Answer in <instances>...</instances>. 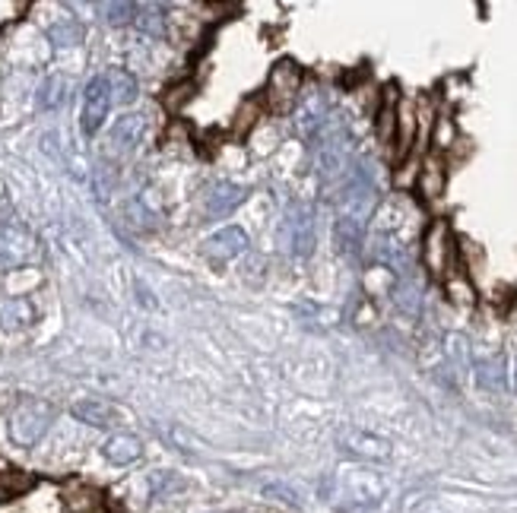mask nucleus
Segmentation results:
<instances>
[{
    "label": "nucleus",
    "instance_id": "obj_1",
    "mask_svg": "<svg viewBox=\"0 0 517 513\" xmlns=\"http://www.w3.org/2000/svg\"><path fill=\"white\" fill-rule=\"evenodd\" d=\"M55 422V405L45 399H19L6 418V431L16 447H36Z\"/></svg>",
    "mask_w": 517,
    "mask_h": 513
},
{
    "label": "nucleus",
    "instance_id": "obj_2",
    "mask_svg": "<svg viewBox=\"0 0 517 513\" xmlns=\"http://www.w3.org/2000/svg\"><path fill=\"white\" fill-rule=\"evenodd\" d=\"M353 162V143L343 128H327L315 149V171L321 181H340L346 178Z\"/></svg>",
    "mask_w": 517,
    "mask_h": 513
},
{
    "label": "nucleus",
    "instance_id": "obj_3",
    "mask_svg": "<svg viewBox=\"0 0 517 513\" xmlns=\"http://www.w3.org/2000/svg\"><path fill=\"white\" fill-rule=\"evenodd\" d=\"M330 498L343 501L346 508H371V504H377L384 498V482L375 472L349 469L330 478Z\"/></svg>",
    "mask_w": 517,
    "mask_h": 513
},
{
    "label": "nucleus",
    "instance_id": "obj_4",
    "mask_svg": "<svg viewBox=\"0 0 517 513\" xmlns=\"http://www.w3.org/2000/svg\"><path fill=\"white\" fill-rule=\"evenodd\" d=\"M280 241L283 251L293 257H308L315 251V212H311V206L305 203L289 206L280 229Z\"/></svg>",
    "mask_w": 517,
    "mask_h": 513
},
{
    "label": "nucleus",
    "instance_id": "obj_5",
    "mask_svg": "<svg viewBox=\"0 0 517 513\" xmlns=\"http://www.w3.org/2000/svg\"><path fill=\"white\" fill-rule=\"evenodd\" d=\"M36 254H38L36 235H32L23 222H16V219L0 222V266H4V270L26 266Z\"/></svg>",
    "mask_w": 517,
    "mask_h": 513
},
{
    "label": "nucleus",
    "instance_id": "obj_6",
    "mask_svg": "<svg viewBox=\"0 0 517 513\" xmlns=\"http://www.w3.org/2000/svg\"><path fill=\"white\" fill-rule=\"evenodd\" d=\"M450 260H454V235L444 219H435L422 235V263L435 279H444L450 272Z\"/></svg>",
    "mask_w": 517,
    "mask_h": 513
},
{
    "label": "nucleus",
    "instance_id": "obj_7",
    "mask_svg": "<svg viewBox=\"0 0 517 513\" xmlns=\"http://www.w3.org/2000/svg\"><path fill=\"white\" fill-rule=\"evenodd\" d=\"M302 89V67L295 61H280L267 77V102L274 111H286L295 105Z\"/></svg>",
    "mask_w": 517,
    "mask_h": 513
},
{
    "label": "nucleus",
    "instance_id": "obj_8",
    "mask_svg": "<svg viewBox=\"0 0 517 513\" xmlns=\"http://www.w3.org/2000/svg\"><path fill=\"white\" fill-rule=\"evenodd\" d=\"M109 108H111L109 83H105V77H92L83 89V118H79V128H83L86 137L102 130L105 118H109Z\"/></svg>",
    "mask_w": 517,
    "mask_h": 513
},
{
    "label": "nucleus",
    "instance_id": "obj_9",
    "mask_svg": "<svg viewBox=\"0 0 517 513\" xmlns=\"http://www.w3.org/2000/svg\"><path fill=\"white\" fill-rule=\"evenodd\" d=\"M340 450L349 453L356 459H366V463H388L390 459V444L384 437L371 435V431H362V428H343L340 431Z\"/></svg>",
    "mask_w": 517,
    "mask_h": 513
},
{
    "label": "nucleus",
    "instance_id": "obj_10",
    "mask_svg": "<svg viewBox=\"0 0 517 513\" xmlns=\"http://www.w3.org/2000/svg\"><path fill=\"white\" fill-rule=\"evenodd\" d=\"M251 248V238L244 229H238V225H229V229H220L213 231V235L203 241V254L210 260H216V263H225V260H235L242 254H248Z\"/></svg>",
    "mask_w": 517,
    "mask_h": 513
},
{
    "label": "nucleus",
    "instance_id": "obj_11",
    "mask_svg": "<svg viewBox=\"0 0 517 513\" xmlns=\"http://www.w3.org/2000/svg\"><path fill=\"white\" fill-rule=\"evenodd\" d=\"M371 257L381 266H388V270H394L397 276H407V272L413 270L409 244L403 241L400 235H381V231H377L375 241H371Z\"/></svg>",
    "mask_w": 517,
    "mask_h": 513
},
{
    "label": "nucleus",
    "instance_id": "obj_12",
    "mask_svg": "<svg viewBox=\"0 0 517 513\" xmlns=\"http://www.w3.org/2000/svg\"><path fill=\"white\" fill-rule=\"evenodd\" d=\"M244 197H248V190H244L242 184L213 181L203 190V212H207V219H222L229 216V212H235L238 206L244 203Z\"/></svg>",
    "mask_w": 517,
    "mask_h": 513
},
{
    "label": "nucleus",
    "instance_id": "obj_13",
    "mask_svg": "<svg viewBox=\"0 0 517 513\" xmlns=\"http://www.w3.org/2000/svg\"><path fill=\"white\" fill-rule=\"evenodd\" d=\"M293 124L298 137H315V133H321V128L327 124V102H324L321 92H315V96L302 98V102L295 105Z\"/></svg>",
    "mask_w": 517,
    "mask_h": 513
},
{
    "label": "nucleus",
    "instance_id": "obj_14",
    "mask_svg": "<svg viewBox=\"0 0 517 513\" xmlns=\"http://www.w3.org/2000/svg\"><path fill=\"white\" fill-rule=\"evenodd\" d=\"M143 133H147V118L143 115H124L115 121V128L109 133V143L115 152H134L143 143Z\"/></svg>",
    "mask_w": 517,
    "mask_h": 513
},
{
    "label": "nucleus",
    "instance_id": "obj_15",
    "mask_svg": "<svg viewBox=\"0 0 517 513\" xmlns=\"http://www.w3.org/2000/svg\"><path fill=\"white\" fill-rule=\"evenodd\" d=\"M36 317H38L36 304L26 295H13L0 302V326L4 330H26V326L36 323Z\"/></svg>",
    "mask_w": 517,
    "mask_h": 513
},
{
    "label": "nucleus",
    "instance_id": "obj_16",
    "mask_svg": "<svg viewBox=\"0 0 517 513\" xmlns=\"http://www.w3.org/2000/svg\"><path fill=\"white\" fill-rule=\"evenodd\" d=\"M102 457L115 466H130L143 457V444L140 437L134 435H111L109 441L102 444Z\"/></svg>",
    "mask_w": 517,
    "mask_h": 513
},
{
    "label": "nucleus",
    "instance_id": "obj_17",
    "mask_svg": "<svg viewBox=\"0 0 517 513\" xmlns=\"http://www.w3.org/2000/svg\"><path fill=\"white\" fill-rule=\"evenodd\" d=\"M394 304L407 317H419V311H422V282H419V276H416L413 270H409L407 276H400V282H397Z\"/></svg>",
    "mask_w": 517,
    "mask_h": 513
},
{
    "label": "nucleus",
    "instance_id": "obj_18",
    "mask_svg": "<svg viewBox=\"0 0 517 513\" xmlns=\"http://www.w3.org/2000/svg\"><path fill=\"white\" fill-rule=\"evenodd\" d=\"M74 418L83 425H92V428H109V425H115V409H111L109 403H102V399H79L74 403Z\"/></svg>",
    "mask_w": 517,
    "mask_h": 513
},
{
    "label": "nucleus",
    "instance_id": "obj_19",
    "mask_svg": "<svg viewBox=\"0 0 517 513\" xmlns=\"http://www.w3.org/2000/svg\"><path fill=\"white\" fill-rule=\"evenodd\" d=\"M444 184H448L444 162L439 156H429L426 162H422V171H419V193L426 200H439L444 193Z\"/></svg>",
    "mask_w": 517,
    "mask_h": 513
},
{
    "label": "nucleus",
    "instance_id": "obj_20",
    "mask_svg": "<svg viewBox=\"0 0 517 513\" xmlns=\"http://www.w3.org/2000/svg\"><path fill=\"white\" fill-rule=\"evenodd\" d=\"M105 83H109L111 102H118V105H130V102L137 98V92H140V86H137L134 73L121 70V67H115V70L105 73Z\"/></svg>",
    "mask_w": 517,
    "mask_h": 513
},
{
    "label": "nucleus",
    "instance_id": "obj_21",
    "mask_svg": "<svg viewBox=\"0 0 517 513\" xmlns=\"http://www.w3.org/2000/svg\"><path fill=\"white\" fill-rule=\"evenodd\" d=\"M476 381H480L482 390H489V393H501V390H505V386H508L505 362H501L499 355L482 358V362L476 364Z\"/></svg>",
    "mask_w": 517,
    "mask_h": 513
},
{
    "label": "nucleus",
    "instance_id": "obj_22",
    "mask_svg": "<svg viewBox=\"0 0 517 513\" xmlns=\"http://www.w3.org/2000/svg\"><path fill=\"white\" fill-rule=\"evenodd\" d=\"M137 26H140L147 36H156V38H162L165 32H169V16H165V6H159V4H137V19H134Z\"/></svg>",
    "mask_w": 517,
    "mask_h": 513
},
{
    "label": "nucleus",
    "instance_id": "obj_23",
    "mask_svg": "<svg viewBox=\"0 0 517 513\" xmlns=\"http://www.w3.org/2000/svg\"><path fill=\"white\" fill-rule=\"evenodd\" d=\"M64 504H67L70 513H96L102 508V498H98V491L86 488V485H77V488H70L67 495H64Z\"/></svg>",
    "mask_w": 517,
    "mask_h": 513
},
{
    "label": "nucleus",
    "instance_id": "obj_24",
    "mask_svg": "<svg viewBox=\"0 0 517 513\" xmlns=\"http://www.w3.org/2000/svg\"><path fill=\"white\" fill-rule=\"evenodd\" d=\"M394 133H397V92L394 86H390L381 102V111H377V137H381L384 143H390Z\"/></svg>",
    "mask_w": 517,
    "mask_h": 513
},
{
    "label": "nucleus",
    "instance_id": "obj_25",
    "mask_svg": "<svg viewBox=\"0 0 517 513\" xmlns=\"http://www.w3.org/2000/svg\"><path fill=\"white\" fill-rule=\"evenodd\" d=\"M48 38L55 42V48H74V45L83 42V26L77 19H61L48 29Z\"/></svg>",
    "mask_w": 517,
    "mask_h": 513
},
{
    "label": "nucleus",
    "instance_id": "obj_26",
    "mask_svg": "<svg viewBox=\"0 0 517 513\" xmlns=\"http://www.w3.org/2000/svg\"><path fill=\"white\" fill-rule=\"evenodd\" d=\"M64 98H67V79L64 77H48L42 83V92H38V105H42L45 111L51 108H61Z\"/></svg>",
    "mask_w": 517,
    "mask_h": 513
},
{
    "label": "nucleus",
    "instance_id": "obj_27",
    "mask_svg": "<svg viewBox=\"0 0 517 513\" xmlns=\"http://www.w3.org/2000/svg\"><path fill=\"white\" fill-rule=\"evenodd\" d=\"M444 355H448V362L454 364V368L467 371L470 364H473V355H470V343L460 336V333H450L448 339H444Z\"/></svg>",
    "mask_w": 517,
    "mask_h": 513
},
{
    "label": "nucleus",
    "instance_id": "obj_28",
    "mask_svg": "<svg viewBox=\"0 0 517 513\" xmlns=\"http://www.w3.org/2000/svg\"><path fill=\"white\" fill-rule=\"evenodd\" d=\"M194 92H197L194 79H181V83H175L169 92H165V96H162V105L171 111V115H178V111H181L184 105H188L191 98H194Z\"/></svg>",
    "mask_w": 517,
    "mask_h": 513
},
{
    "label": "nucleus",
    "instance_id": "obj_29",
    "mask_svg": "<svg viewBox=\"0 0 517 513\" xmlns=\"http://www.w3.org/2000/svg\"><path fill=\"white\" fill-rule=\"evenodd\" d=\"M264 498H270V501H280L283 508H302V495L293 488V485H286V482H270V485H264Z\"/></svg>",
    "mask_w": 517,
    "mask_h": 513
},
{
    "label": "nucleus",
    "instance_id": "obj_30",
    "mask_svg": "<svg viewBox=\"0 0 517 513\" xmlns=\"http://www.w3.org/2000/svg\"><path fill=\"white\" fill-rule=\"evenodd\" d=\"M32 488L29 476H19V472H0V501H10V498L23 495Z\"/></svg>",
    "mask_w": 517,
    "mask_h": 513
},
{
    "label": "nucleus",
    "instance_id": "obj_31",
    "mask_svg": "<svg viewBox=\"0 0 517 513\" xmlns=\"http://www.w3.org/2000/svg\"><path fill=\"white\" fill-rule=\"evenodd\" d=\"M98 13H105L111 26H130L137 19V4H98Z\"/></svg>",
    "mask_w": 517,
    "mask_h": 513
},
{
    "label": "nucleus",
    "instance_id": "obj_32",
    "mask_svg": "<svg viewBox=\"0 0 517 513\" xmlns=\"http://www.w3.org/2000/svg\"><path fill=\"white\" fill-rule=\"evenodd\" d=\"M150 488L156 491L159 498H165V495H175V491H181L184 482L175 476V472H152V476H150Z\"/></svg>",
    "mask_w": 517,
    "mask_h": 513
},
{
    "label": "nucleus",
    "instance_id": "obj_33",
    "mask_svg": "<svg viewBox=\"0 0 517 513\" xmlns=\"http://www.w3.org/2000/svg\"><path fill=\"white\" fill-rule=\"evenodd\" d=\"M257 118H261V102H254V98H251V102H244L242 108H238V115H235V133H238V137L254 128Z\"/></svg>",
    "mask_w": 517,
    "mask_h": 513
},
{
    "label": "nucleus",
    "instance_id": "obj_34",
    "mask_svg": "<svg viewBox=\"0 0 517 513\" xmlns=\"http://www.w3.org/2000/svg\"><path fill=\"white\" fill-rule=\"evenodd\" d=\"M26 13H29V4H26V0H0V29L16 23V19H23Z\"/></svg>",
    "mask_w": 517,
    "mask_h": 513
},
{
    "label": "nucleus",
    "instance_id": "obj_35",
    "mask_svg": "<svg viewBox=\"0 0 517 513\" xmlns=\"http://www.w3.org/2000/svg\"><path fill=\"white\" fill-rule=\"evenodd\" d=\"M118 184V175H115V169L111 165H98L96 169V190H98V197H109L111 188Z\"/></svg>",
    "mask_w": 517,
    "mask_h": 513
},
{
    "label": "nucleus",
    "instance_id": "obj_36",
    "mask_svg": "<svg viewBox=\"0 0 517 513\" xmlns=\"http://www.w3.org/2000/svg\"><path fill=\"white\" fill-rule=\"evenodd\" d=\"M450 137H454V128H450V121H439V130H435V146L444 149V146H450Z\"/></svg>",
    "mask_w": 517,
    "mask_h": 513
},
{
    "label": "nucleus",
    "instance_id": "obj_37",
    "mask_svg": "<svg viewBox=\"0 0 517 513\" xmlns=\"http://www.w3.org/2000/svg\"><path fill=\"white\" fill-rule=\"evenodd\" d=\"M512 384H514V390H517V362H514V371H512Z\"/></svg>",
    "mask_w": 517,
    "mask_h": 513
}]
</instances>
